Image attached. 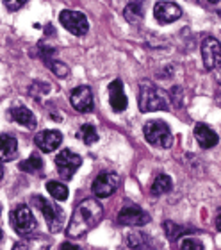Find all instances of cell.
<instances>
[{
  "label": "cell",
  "mask_w": 221,
  "mask_h": 250,
  "mask_svg": "<svg viewBox=\"0 0 221 250\" xmlns=\"http://www.w3.org/2000/svg\"><path fill=\"white\" fill-rule=\"evenodd\" d=\"M103 218V208L95 198H86L73 209L72 220L68 224L66 234L70 238H82L93 230Z\"/></svg>",
  "instance_id": "1"
},
{
  "label": "cell",
  "mask_w": 221,
  "mask_h": 250,
  "mask_svg": "<svg viewBox=\"0 0 221 250\" xmlns=\"http://www.w3.org/2000/svg\"><path fill=\"white\" fill-rule=\"evenodd\" d=\"M139 109L143 113L150 111H166L170 109V99L166 91L157 88L154 83L143 81L139 84Z\"/></svg>",
  "instance_id": "2"
},
{
  "label": "cell",
  "mask_w": 221,
  "mask_h": 250,
  "mask_svg": "<svg viewBox=\"0 0 221 250\" xmlns=\"http://www.w3.org/2000/svg\"><path fill=\"white\" fill-rule=\"evenodd\" d=\"M143 134L150 145L161 146V148H170L173 143V136L168 127V124L162 120H150L144 124Z\"/></svg>",
  "instance_id": "3"
},
{
  "label": "cell",
  "mask_w": 221,
  "mask_h": 250,
  "mask_svg": "<svg viewBox=\"0 0 221 250\" xmlns=\"http://www.w3.org/2000/svg\"><path fill=\"white\" fill-rule=\"evenodd\" d=\"M32 206L40 209V213L45 216L50 232H57V230H61L62 220H64V214H62L61 208H57L54 202L40 197V195H34V197H32Z\"/></svg>",
  "instance_id": "4"
},
{
  "label": "cell",
  "mask_w": 221,
  "mask_h": 250,
  "mask_svg": "<svg viewBox=\"0 0 221 250\" xmlns=\"http://www.w3.org/2000/svg\"><path fill=\"white\" fill-rule=\"evenodd\" d=\"M9 220H11V227H13L18 234H29V232H32V230L36 229V225H38L31 208L25 206V204L16 206V208L11 211Z\"/></svg>",
  "instance_id": "5"
},
{
  "label": "cell",
  "mask_w": 221,
  "mask_h": 250,
  "mask_svg": "<svg viewBox=\"0 0 221 250\" xmlns=\"http://www.w3.org/2000/svg\"><path fill=\"white\" fill-rule=\"evenodd\" d=\"M59 21H61V25L64 27L66 31H70L72 34H75V36H84V34L89 31L88 18H86V15L80 13V11H70V9L61 11Z\"/></svg>",
  "instance_id": "6"
},
{
  "label": "cell",
  "mask_w": 221,
  "mask_h": 250,
  "mask_svg": "<svg viewBox=\"0 0 221 250\" xmlns=\"http://www.w3.org/2000/svg\"><path fill=\"white\" fill-rule=\"evenodd\" d=\"M80 165H82V157L70 148H64L56 156V168L62 179H72L73 173L80 168Z\"/></svg>",
  "instance_id": "7"
},
{
  "label": "cell",
  "mask_w": 221,
  "mask_h": 250,
  "mask_svg": "<svg viewBox=\"0 0 221 250\" xmlns=\"http://www.w3.org/2000/svg\"><path fill=\"white\" fill-rule=\"evenodd\" d=\"M118 184H120L118 173L102 172V173H98V177L93 181L91 191L95 193V197H98V198H107L116 191Z\"/></svg>",
  "instance_id": "8"
},
{
  "label": "cell",
  "mask_w": 221,
  "mask_h": 250,
  "mask_svg": "<svg viewBox=\"0 0 221 250\" xmlns=\"http://www.w3.org/2000/svg\"><path fill=\"white\" fill-rule=\"evenodd\" d=\"M150 214L141 209L139 206H125L118 213V224L121 225H132V227H143L150 224Z\"/></svg>",
  "instance_id": "9"
},
{
  "label": "cell",
  "mask_w": 221,
  "mask_h": 250,
  "mask_svg": "<svg viewBox=\"0 0 221 250\" xmlns=\"http://www.w3.org/2000/svg\"><path fill=\"white\" fill-rule=\"evenodd\" d=\"M220 40L212 36H207L201 43V59H203V64H205L207 70H214L216 66H220Z\"/></svg>",
  "instance_id": "10"
},
{
  "label": "cell",
  "mask_w": 221,
  "mask_h": 250,
  "mask_svg": "<svg viewBox=\"0 0 221 250\" xmlns=\"http://www.w3.org/2000/svg\"><path fill=\"white\" fill-rule=\"evenodd\" d=\"M70 104L79 113H91L93 111V93L89 86H79L70 93Z\"/></svg>",
  "instance_id": "11"
},
{
  "label": "cell",
  "mask_w": 221,
  "mask_h": 250,
  "mask_svg": "<svg viewBox=\"0 0 221 250\" xmlns=\"http://www.w3.org/2000/svg\"><path fill=\"white\" fill-rule=\"evenodd\" d=\"M154 15L159 23H171V21L179 20L180 16H182V7L179 4H175V2L162 0V2L155 4Z\"/></svg>",
  "instance_id": "12"
},
{
  "label": "cell",
  "mask_w": 221,
  "mask_h": 250,
  "mask_svg": "<svg viewBox=\"0 0 221 250\" xmlns=\"http://www.w3.org/2000/svg\"><path fill=\"white\" fill-rule=\"evenodd\" d=\"M109 104L113 107L114 113H123L129 105V99L123 91V83L121 79H114L113 83L109 84Z\"/></svg>",
  "instance_id": "13"
},
{
  "label": "cell",
  "mask_w": 221,
  "mask_h": 250,
  "mask_svg": "<svg viewBox=\"0 0 221 250\" xmlns=\"http://www.w3.org/2000/svg\"><path fill=\"white\" fill-rule=\"evenodd\" d=\"M34 143H36V146L40 148L41 152H45V154H48V152H54L57 150L59 146H61L62 143V134L59 132V130H41L40 134H36V138H34Z\"/></svg>",
  "instance_id": "14"
},
{
  "label": "cell",
  "mask_w": 221,
  "mask_h": 250,
  "mask_svg": "<svg viewBox=\"0 0 221 250\" xmlns=\"http://www.w3.org/2000/svg\"><path fill=\"white\" fill-rule=\"evenodd\" d=\"M52 238L48 236H29L13 247V250H50Z\"/></svg>",
  "instance_id": "15"
},
{
  "label": "cell",
  "mask_w": 221,
  "mask_h": 250,
  "mask_svg": "<svg viewBox=\"0 0 221 250\" xmlns=\"http://www.w3.org/2000/svg\"><path fill=\"white\" fill-rule=\"evenodd\" d=\"M195 138L198 141V145L201 148H212V146L218 145V141H220V136L214 132V130L205 124H198L195 127Z\"/></svg>",
  "instance_id": "16"
},
{
  "label": "cell",
  "mask_w": 221,
  "mask_h": 250,
  "mask_svg": "<svg viewBox=\"0 0 221 250\" xmlns=\"http://www.w3.org/2000/svg\"><path fill=\"white\" fill-rule=\"evenodd\" d=\"M18 156V141L9 134H0V163H7Z\"/></svg>",
  "instance_id": "17"
},
{
  "label": "cell",
  "mask_w": 221,
  "mask_h": 250,
  "mask_svg": "<svg viewBox=\"0 0 221 250\" xmlns=\"http://www.w3.org/2000/svg\"><path fill=\"white\" fill-rule=\"evenodd\" d=\"M9 115H11V118H13V122L23 125L27 129H34L38 124L36 116L32 115V111L29 109V107H25V105H15V107L11 109Z\"/></svg>",
  "instance_id": "18"
},
{
  "label": "cell",
  "mask_w": 221,
  "mask_h": 250,
  "mask_svg": "<svg viewBox=\"0 0 221 250\" xmlns=\"http://www.w3.org/2000/svg\"><path fill=\"white\" fill-rule=\"evenodd\" d=\"M46 48H48V47H46ZM54 52H56L54 48H48V50H40L43 62H45V66L50 68L57 77H66L68 73H70V70H68V66L62 61H57V59L52 58V54H54Z\"/></svg>",
  "instance_id": "19"
},
{
  "label": "cell",
  "mask_w": 221,
  "mask_h": 250,
  "mask_svg": "<svg viewBox=\"0 0 221 250\" xmlns=\"http://www.w3.org/2000/svg\"><path fill=\"white\" fill-rule=\"evenodd\" d=\"M127 243H129L130 250H155L154 240L143 232H130L127 236Z\"/></svg>",
  "instance_id": "20"
},
{
  "label": "cell",
  "mask_w": 221,
  "mask_h": 250,
  "mask_svg": "<svg viewBox=\"0 0 221 250\" xmlns=\"http://www.w3.org/2000/svg\"><path fill=\"white\" fill-rule=\"evenodd\" d=\"M144 16V4L143 2H130L125 7V18L130 23H138V21L143 20Z\"/></svg>",
  "instance_id": "21"
},
{
  "label": "cell",
  "mask_w": 221,
  "mask_h": 250,
  "mask_svg": "<svg viewBox=\"0 0 221 250\" xmlns=\"http://www.w3.org/2000/svg\"><path fill=\"white\" fill-rule=\"evenodd\" d=\"M46 191L50 193L52 198H56V200H59V202H64V200L68 198L66 184H61V183H57V181L46 183Z\"/></svg>",
  "instance_id": "22"
},
{
  "label": "cell",
  "mask_w": 221,
  "mask_h": 250,
  "mask_svg": "<svg viewBox=\"0 0 221 250\" xmlns=\"http://www.w3.org/2000/svg\"><path fill=\"white\" fill-rule=\"evenodd\" d=\"M171 188H173L171 177L162 173V175H159V177L154 181V184H152V193H154V195H164V193L171 191Z\"/></svg>",
  "instance_id": "23"
},
{
  "label": "cell",
  "mask_w": 221,
  "mask_h": 250,
  "mask_svg": "<svg viewBox=\"0 0 221 250\" xmlns=\"http://www.w3.org/2000/svg\"><path fill=\"white\" fill-rule=\"evenodd\" d=\"M20 170L21 172H27V173H38L43 170V161L40 159V156L36 154H32L29 159L20 163Z\"/></svg>",
  "instance_id": "24"
},
{
  "label": "cell",
  "mask_w": 221,
  "mask_h": 250,
  "mask_svg": "<svg viewBox=\"0 0 221 250\" xmlns=\"http://www.w3.org/2000/svg\"><path fill=\"white\" fill-rule=\"evenodd\" d=\"M79 138H80V141L82 143H86V145H93V143H97L98 141V132L97 129L93 127V125L89 124H84L80 129H79Z\"/></svg>",
  "instance_id": "25"
},
{
  "label": "cell",
  "mask_w": 221,
  "mask_h": 250,
  "mask_svg": "<svg viewBox=\"0 0 221 250\" xmlns=\"http://www.w3.org/2000/svg\"><path fill=\"white\" fill-rule=\"evenodd\" d=\"M164 230H166V236L170 238V240H179L180 236H184L185 232H189V227H182V225L175 224V222H164Z\"/></svg>",
  "instance_id": "26"
},
{
  "label": "cell",
  "mask_w": 221,
  "mask_h": 250,
  "mask_svg": "<svg viewBox=\"0 0 221 250\" xmlns=\"http://www.w3.org/2000/svg\"><path fill=\"white\" fill-rule=\"evenodd\" d=\"M180 250H205L203 249V243L198 241L193 236H185L180 240Z\"/></svg>",
  "instance_id": "27"
},
{
  "label": "cell",
  "mask_w": 221,
  "mask_h": 250,
  "mask_svg": "<svg viewBox=\"0 0 221 250\" xmlns=\"http://www.w3.org/2000/svg\"><path fill=\"white\" fill-rule=\"evenodd\" d=\"M25 4H27L25 0H20V2H13V0H5V2H4V5H7V7H9L11 11L20 9V7H23V5H25Z\"/></svg>",
  "instance_id": "28"
},
{
  "label": "cell",
  "mask_w": 221,
  "mask_h": 250,
  "mask_svg": "<svg viewBox=\"0 0 221 250\" xmlns=\"http://www.w3.org/2000/svg\"><path fill=\"white\" fill-rule=\"evenodd\" d=\"M59 250H80V247L73 245V243H70V241H66V243H62L61 249Z\"/></svg>",
  "instance_id": "29"
},
{
  "label": "cell",
  "mask_w": 221,
  "mask_h": 250,
  "mask_svg": "<svg viewBox=\"0 0 221 250\" xmlns=\"http://www.w3.org/2000/svg\"><path fill=\"white\" fill-rule=\"evenodd\" d=\"M220 222H221V214L218 213V220H216V229H218V230L221 229V224H220Z\"/></svg>",
  "instance_id": "30"
},
{
  "label": "cell",
  "mask_w": 221,
  "mask_h": 250,
  "mask_svg": "<svg viewBox=\"0 0 221 250\" xmlns=\"http://www.w3.org/2000/svg\"><path fill=\"white\" fill-rule=\"evenodd\" d=\"M2 179H4V167L0 165V183H2Z\"/></svg>",
  "instance_id": "31"
},
{
  "label": "cell",
  "mask_w": 221,
  "mask_h": 250,
  "mask_svg": "<svg viewBox=\"0 0 221 250\" xmlns=\"http://www.w3.org/2000/svg\"><path fill=\"white\" fill-rule=\"evenodd\" d=\"M0 240H2V230H0Z\"/></svg>",
  "instance_id": "32"
}]
</instances>
